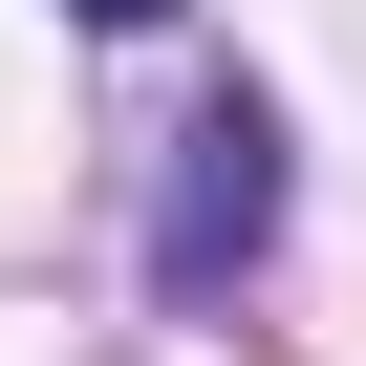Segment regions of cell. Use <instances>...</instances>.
I'll return each mask as SVG.
<instances>
[{"instance_id":"cell-2","label":"cell","mask_w":366,"mask_h":366,"mask_svg":"<svg viewBox=\"0 0 366 366\" xmlns=\"http://www.w3.org/2000/svg\"><path fill=\"white\" fill-rule=\"evenodd\" d=\"M65 22H172V0H65Z\"/></svg>"},{"instance_id":"cell-1","label":"cell","mask_w":366,"mask_h":366,"mask_svg":"<svg viewBox=\"0 0 366 366\" xmlns=\"http://www.w3.org/2000/svg\"><path fill=\"white\" fill-rule=\"evenodd\" d=\"M259 237H280V108H259V86H216L194 129H172V216H151V280H172V302H216Z\"/></svg>"}]
</instances>
